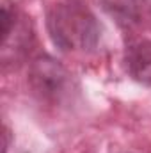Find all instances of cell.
<instances>
[{"label":"cell","mask_w":151,"mask_h":153,"mask_svg":"<svg viewBox=\"0 0 151 153\" xmlns=\"http://www.w3.org/2000/svg\"><path fill=\"white\" fill-rule=\"evenodd\" d=\"M48 32L53 43L68 52L93 50L100 41V25L82 0H64L48 13Z\"/></svg>","instance_id":"1"},{"label":"cell","mask_w":151,"mask_h":153,"mask_svg":"<svg viewBox=\"0 0 151 153\" xmlns=\"http://www.w3.org/2000/svg\"><path fill=\"white\" fill-rule=\"evenodd\" d=\"M30 84L43 98H59L68 84V71L52 57H38L30 66Z\"/></svg>","instance_id":"2"},{"label":"cell","mask_w":151,"mask_h":153,"mask_svg":"<svg viewBox=\"0 0 151 153\" xmlns=\"http://www.w3.org/2000/svg\"><path fill=\"white\" fill-rule=\"evenodd\" d=\"M103 9L121 27L139 25L151 9V0H101Z\"/></svg>","instance_id":"3"},{"label":"cell","mask_w":151,"mask_h":153,"mask_svg":"<svg viewBox=\"0 0 151 153\" xmlns=\"http://www.w3.org/2000/svg\"><path fill=\"white\" fill-rule=\"evenodd\" d=\"M124 64L130 76L141 84L151 85V41L141 39L132 43L124 53Z\"/></svg>","instance_id":"4"}]
</instances>
